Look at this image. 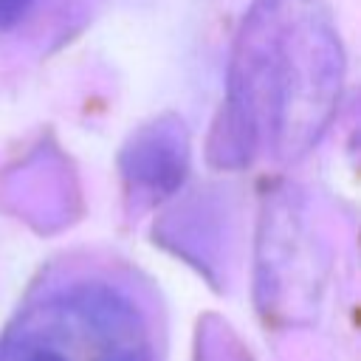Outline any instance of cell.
Returning a JSON list of instances; mask_svg holds the SVG:
<instances>
[{
    "instance_id": "obj_1",
    "label": "cell",
    "mask_w": 361,
    "mask_h": 361,
    "mask_svg": "<svg viewBox=\"0 0 361 361\" xmlns=\"http://www.w3.org/2000/svg\"><path fill=\"white\" fill-rule=\"evenodd\" d=\"M0 361H166V330L130 279L71 271L17 307L0 333Z\"/></svg>"
}]
</instances>
